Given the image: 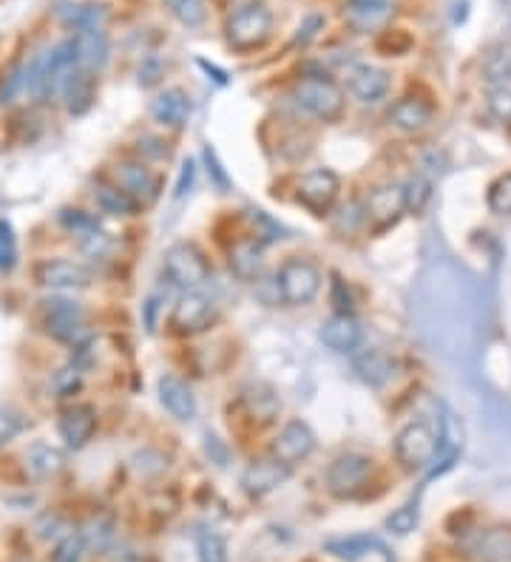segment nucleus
I'll use <instances>...</instances> for the list:
<instances>
[{"instance_id": "nucleus-13", "label": "nucleus", "mask_w": 511, "mask_h": 562, "mask_svg": "<svg viewBox=\"0 0 511 562\" xmlns=\"http://www.w3.org/2000/svg\"><path fill=\"white\" fill-rule=\"evenodd\" d=\"M318 338H321V344L327 350L338 352V355H353L361 347L364 333H361L358 321L350 313H335V316H330L321 324Z\"/></svg>"}, {"instance_id": "nucleus-5", "label": "nucleus", "mask_w": 511, "mask_h": 562, "mask_svg": "<svg viewBox=\"0 0 511 562\" xmlns=\"http://www.w3.org/2000/svg\"><path fill=\"white\" fill-rule=\"evenodd\" d=\"M279 296L293 307H307L321 293V270L310 259H287L279 267Z\"/></svg>"}, {"instance_id": "nucleus-3", "label": "nucleus", "mask_w": 511, "mask_h": 562, "mask_svg": "<svg viewBox=\"0 0 511 562\" xmlns=\"http://www.w3.org/2000/svg\"><path fill=\"white\" fill-rule=\"evenodd\" d=\"M438 452H441V440H438V432L429 421L406 423L395 438V457L406 472L426 469L429 463H435Z\"/></svg>"}, {"instance_id": "nucleus-7", "label": "nucleus", "mask_w": 511, "mask_h": 562, "mask_svg": "<svg viewBox=\"0 0 511 562\" xmlns=\"http://www.w3.org/2000/svg\"><path fill=\"white\" fill-rule=\"evenodd\" d=\"M40 316H43L46 333L52 335L54 341H63V344H77L80 335H83V327H86L83 307L77 301L60 299V296L43 301Z\"/></svg>"}, {"instance_id": "nucleus-14", "label": "nucleus", "mask_w": 511, "mask_h": 562, "mask_svg": "<svg viewBox=\"0 0 511 562\" xmlns=\"http://www.w3.org/2000/svg\"><path fill=\"white\" fill-rule=\"evenodd\" d=\"M211 321L213 301L208 296H202L199 290L182 293L174 304V313H171V324L177 327L179 333H202Z\"/></svg>"}, {"instance_id": "nucleus-10", "label": "nucleus", "mask_w": 511, "mask_h": 562, "mask_svg": "<svg viewBox=\"0 0 511 562\" xmlns=\"http://www.w3.org/2000/svg\"><path fill=\"white\" fill-rule=\"evenodd\" d=\"M35 281L54 293H69V290H86L91 284V273L83 264L69 259H43L35 264Z\"/></svg>"}, {"instance_id": "nucleus-17", "label": "nucleus", "mask_w": 511, "mask_h": 562, "mask_svg": "<svg viewBox=\"0 0 511 562\" xmlns=\"http://www.w3.org/2000/svg\"><path fill=\"white\" fill-rule=\"evenodd\" d=\"M347 88L361 103H378V100L387 97L389 71L370 66V63H355L347 71Z\"/></svg>"}, {"instance_id": "nucleus-40", "label": "nucleus", "mask_w": 511, "mask_h": 562, "mask_svg": "<svg viewBox=\"0 0 511 562\" xmlns=\"http://www.w3.org/2000/svg\"><path fill=\"white\" fill-rule=\"evenodd\" d=\"M489 208L500 216H511V174H503L500 179H494L489 196H486Z\"/></svg>"}, {"instance_id": "nucleus-19", "label": "nucleus", "mask_w": 511, "mask_h": 562, "mask_svg": "<svg viewBox=\"0 0 511 562\" xmlns=\"http://www.w3.org/2000/svg\"><path fill=\"white\" fill-rule=\"evenodd\" d=\"M191 111H194L191 97L182 88H165L151 103V117L162 128H182L191 120Z\"/></svg>"}, {"instance_id": "nucleus-15", "label": "nucleus", "mask_w": 511, "mask_h": 562, "mask_svg": "<svg viewBox=\"0 0 511 562\" xmlns=\"http://www.w3.org/2000/svg\"><path fill=\"white\" fill-rule=\"evenodd\" d=\"M71 49H74V63L80 71H97L106 69L108 57H111V43L103 29H91V32H77L71 37Z\"/></svg>"}, {"instance_id": "nucleus-2", "label": "nucleus", "mask_w": 511, "mask_h": 562, "mask_svg": "<svg viewBox=\"0 0 511 562\" xmlns=\"http://www.w3.org/2000/svg\"><path fill=\"white\" fill-rule=\"evenodd\" d=\"M273 35V15L265 3H245L228 18L225 37L236 52H253Z\"/></svg>"}, {"instance_id": "nucleus-24", "label": "nucleus", "mask_w": 511, "mask_h": 562, "mask_svg": "<svg viewBox=\"0 0 511 562\" xmlns=\"http://www.w3.org/2000/svg\"><path fill=\"white\" fill-rule=\"evenodd\" d=\"M265 256V245L253 236V239H239L236 245L230 247V270L239 276V279H256L259 270H262V259Z\"/></svg>"}, {"instance_id": "nucleus-20", "label": "nucleus", "mask_w": 511, "mask_h": 562, "mask_svg": "<svg viewBox=\"0 0 511 562\" xmlns=\"http://www.w3.org/2000/svg\"><path fill=\"white\" fill-rule=\"evenodd\" d=\"M287 477H290V469L270 457V460H256L247 466L245 475H242V486L250 497H265V494L276 492Z\"/></svg>"}, {"instance_id": "nucleus-22", "label": "nucleus", "mask_w": 511, "mask_h": 562, "mask_svg": "<svg viewBox=\"0 0 511 562\" xmlns=\"http://www.w3.org/2000/svg\"><path fill=\"white\" fill-rule=\"evenodd\" d=\"M389 123L401 131H423L432 123V106L418 97H401L395 106L389 108Z\"/></svg>"}, {"instance_id": "nucleus-27", "label": "nucleus", "mask_w": 511, "mask_h": 562, "mask_svg": "<svg viewBox=\"0 0 511 562\" xmlns=\"http://www.w3.org/2000/svg\"><path fill=\"white\" fill-rule=\"evenodd\" d=\"M26 463H29V472L40 480H46V477H54L60 469H63V452L60 449H54L49 443H35L29 452H26Z\"/></svg>"}, {"instance_id": "nucleus-16", "label": "nucleus", "mask_w": 511, "mask_h": 562, "mask_svg": "<svg viewBox=\"0 0 511 562\" xmlns=\"http://www.w3.org/2000/svg\"><path fill=\"white\" fill-rule=\"evenodd\" d=\"M94 429H97V412L89 404H74L69 406L60 421H57V432L60 440L69 446V449H83L91 438H94Z\"/></svg>"}, {"instance_id": "nucleus-42", "label": "nucleus", "mask_w": 511, "mask_h": 562, "mask_svg": "<svg viewBox=\"0 0 511 562\" xmlns=\"http://www.w3.org/2000/svg\"><path fill=\"white\" fill-rule=\"evenodd\" d=\"M486 106H489V114H492L497 123L511 125V88L509 86H494L492 91H489Z\"/></svg>"}, {"instance_id": "nucleus-25", "label": "nucleus", "mask_w": 511, "mask_h": 562, "mask_svg": "<svg viewBox=\"0 0 511 562\" xmlns=\"http://www.w3.org/2000/svg\"><path fill=\"white\" fill-rule=\"evenodd\" d=\"M63 100H66V108H69V114L74 117H83L91 106H94V100H97V80H94V74L89 71H74L69 80V86L63 91Z\"/></svg>"}, {"instance_id": "nucleus-33", "label": "nucleus", "mask_w": 511, "mask_h": 562, "mask_svg": "<svg viewBox=\"0 0 511 562\" xmlns=\"http://www.w3.org/2000/svg\"><path fill=\"white\" fill-rule=\"evenodd\" d=\"M196 554H199V562H228V543L216 531H199Z\"/></svg>"}, {"instance_id": "nucleus-44", "label": "nucleus", "mask_w": 511, "mask_h": 562, "mask_svg": "<svg viewBox=\"0 0 511 562\" xmlns=\"http://www.w3.org/2000/svg\"><path fill=\"white\" fill-rule=\"evenodd\" d=\"M35 531L43 537V540H63V537H69L71 531H69V526L57 517V514H43L40 520H37V526H35Z\"/></svg>"}, {"instance_id": "nucleus-11", "label": "nucleus", "mask_w": 511, "mask_h": 562, "mask_svg": "<svg viewBox=\"0 0 511 562\" xmlns=\"http://www.w3.org/2000/svg\"><path fill=\"white\" fill-rule=\"evenodd\" d=\"M406 211V188L404 185H378L372 188L364 202V219L375 230L392 228Z\"/></svg>"}, {"instance_id": "nucleus-43", "label": "nucleus", "mask_w": 511, "mask_h": 562, "mask_svg": "<svg viewBox=\"0 0 511 562\" xmlns=\"http://www.w3.org/2000/svg\"><path fill=\"white\" fill-rule=\"evenodd\" d=\"M83 554H86L83 537L80 534H69V537H63L60 543L54 545L52 562H83Z\"/></svg>"}, {"instance_id": "nucleus-46", "label": "nucleus", "mask_w": 511, "mask_h": 562, "mask_svg": "<svg viewBox=\"0 0 511 562\" xmlns=\"http://www.w3.org/2000/svg\"><path fill=\"white\" fill-rule=\"evenodd\" d=\"M80 387V369L77 367H69V369H60L57 372V378H54V389H57V395L60 398H69L74 389Z\"/></svg>"}, {"instance_id": "nucleus-30", "label": "nucleus", "mask_w": 511, "mask_h": 562, "mask_svg": "<svg viewBox=\"0 0 511 562\" xmlns=\"http://www.w3.org/2000/svg\"><path fill=\"white\" fill-rule=\"evenodd\" d=\"M80 537H83V543L91 551H108L111 543H114V523L108 517H103V514H97V517H91L89 523L83 526Z\"/></svg>"}, {"instance_id": "nucleus-37", "label": "nucleus", "mask_w": 511, "mask_h": 562, "mask_svg": "<svg viewBox=\"0 0 511 562\" xmlns=\"http://www.w3.org/2000/svg\"><path fill=\"white\" fill-rule=\"evenodd\" d=\"M26 91V66L15 63L12 69L0 77V106H9L18 100V94Z\"/></svg>"}, {"instance_id": "nucleus-48", "label": "nucleus", "mask_w": 511, "mask_h": 562, "mask_svg": "<svg viewBox=\"0 0 511 562\" xmlns=\"http://www.w3.org/2000/svg\"><path fill=\"white\" fill-rule=\"evenodd\" d=\"M194 174H196V165L194 159H185L182 162V171H179V182H177V199H182V196L191 191V185H194Z\"/></svg>"}, {"instance_id": "nucleus-26", "label": "nucleus", "mask_w": 511, "mask_h": 562, "mask_svg": "<svg viewBox=\"0 0 511 562\" xmlns=\"http://www.w3.org/2000/svg\"><path fill=\"white\" fill-rule=\"evenodd\" d=\"M330 554H335L338 560H361L364 554H370V551H381V554H387V548L381 540H375L370 534H358V537H347V540H330V543L324 545Z\"/></svg>"}, {"instance_id": "nucleus-34", "label": "nucleus", "mask_w": 511, "mask_h": 562, "mask_svg": "<svg viewBox=\"0 0 511 562\" xmlns=\"http://www.w3.org/2000/svg\"><path fill=\"white\" fill-rule=\"evenodd\" d=\"M165 3H168L171 15H174L182 26L196 29V26H202V23H205V15H208L205 0H165Z\"/></svg>"}, {"instance_id": "nucleus-29", "label": "nucleus", "mask_w": 511, "mask_h": 562, "mask_svg": "<svg viewBox=\"0 0 511 562\" xmlns=\"http://www.w3.org/2000/svg\"><path fill=\"white\" fill-rule=\"evenodd\" d=\"M483 77L492 86H509L511 83V43H500L486 54L483 60Z\"/></svg>"}, {"instance_id": "nucleus-36", "label": "nucleus", "mask_w": 511, "mask_h": 562, "mask_svg": "<svg viewBox=\"0 0 511 562\" xmlns=\"http://www.w3.org/2000/svg\"><path fill=\"white\" fill-rule=\"evenodd\" d=\"M480 557L486 562H503L511 557V534L509 531H489L480 540Z\"/></svg>"}, {"instance_id": "nucleus-21", "label": "nucleus", "mask_w": 511, "mask_h": 562, "mask_svg": "<svg viewBox=\"0 0 511 562\" xmlns=\"http://www.w3.org/2000/svg\"><path fill=\"white\" fill-rule=\"evenodd\" d=\"M355 372L364 384L370 387H384L389 378L395 375V361L384 350H364L355 355Z\"/></svg>"}, {"instance_id": "nucleus-35", "label": "nucleus", "mask_w": 511, "mask_h": 562, "mask_svg": "<svg viewBox=\"0 0 511 562\" xmlns=\"http://www.w3.org/2000/svg\"><path fill=\"white\" fill-rule=\"evenodd\" d=\"M247 406H250V415L259 418V423H273V418L279 415V398L270 392V389H256L253 395H245Z\"/></svg>"}, {"instance_id": "nucleus-45", "label": "nucleus", "mask_w": 511, "mask_h": 562, "mask_svg": "<svg viewBox=\"0 0 511 562\" xmlns=\"http://www.w3.org/2000/svg\"><path fill=\"white\" fill-rule=\"evenodd\" d=\"M426 199H429V182L415 179V182L406 185V211L418 213L426 205Z\"/></svg>"}, {"instance_id": "nucleus-23", "label": "nucleus", "mask_w": 511, "mask_h": 562, "mask_svg": "<svg viewBox=\"0 0 511 562\" xmlns=\"http://www.w3.org/2000/svg\"><path fill=\"white\" fill-rule=\"evenodd\" d=\"M60 20L77 32H91V29H103L108 20V6L106 3H71V6H63L60 9Z\"/></svg>"}, {"instance_id": "nucleus-9", "label": "nucleus", "mask_w": 511, "mask_h": 562, "mask_svg": "<svg viewBox=\"0 0 511 562\" xmlns=\"http://www.w3.org/2000/svg\"><path fill=\"white\" fill-rule=\"evenodd\" d=\"M111 176H114V185L131 196L137 205H151L159 199V176L145 168L142 162H131V159H123L111 168Z\"/></svg>"}, {"instance_id": "nucleus-12", "label": "nucleus", "mask_w": 511, "mask_h": 562, "mask_svg": "<svg viewBox=\"0 0 511 562\" xmlns=\"http://www.w3.org/2000/svg\"><path fill=\"white\" fill-rule=\"evenodd\" d=\"M338 191H341V179L333 171H327V168H318V171H310V174L301 176L299 202L310 213L324 216L335 205Z\"/></svg>"}, {"instance_id": "nucleus-38", "label": "nucleus", "mask_w": 511, "mask_h": 562, "mask_svg": "<svg viewBox=\"0 0 511 562\" xmlns=\"http://www.w3.org/2000/svg\"><path fill=\"white\" fill-rule=\"evenodd\" d=\"M18 262V236L9 219H0V270H12Z\"/></svg>"}, {"instance_id": "nucleus-31", "label": "nucleus", "mask_w": 511, "mask_h": 562, "mask_svg": "<svg viewBox=\"0 0 511 562\" xmlns=\"http://www.w3.org/2000/svg\"><path fill=\"white\" fill-rule=\"evenodd\" d=\"M60 225L69 230L71 236H77V239H89V236L103 233L97 216L80 211V208H66V211H60Z\"/></svg>"}, {"instance_id": "nucleus-6", "label": "nucleus", "mask_w": 511, "mask_h": 562, "mask_svg": "<svg viewBox=\"0 0 511 562\" xmlns=\"http://www.w3.org/2000/svg\"><path fill=\"white\" fill-rule=\"evenodd\" d=\"M372 475V457L361 455V452H344L330 463L327 469V489L333 497H355L367 486Z\"/></svg>"}, {"instance_id": "nucleus-18", "label": "nucleus", "mask_w": 511, "mask_h": 562, "mask_svg": "<svg viewBox=\"0 0 511 562\" xmlns=\"http://www.w3.org/2000/svg\"><path fill=\"white\" fill-rule=\"evenodd\" d=\"M157 392H159V404L165 406L171 412V418L188 423L196 418V398L191 387L177 378V375H162L157 381Z\"/></svg>"}, {"instance_id": "nucleus-39", "label": "nucleus", "mask_w": 511, "mask_h": 562, "mask_svg": "<svg viewBox=\"0 0 511 562\" xmlns=\"http://www.w3.org/2000/svg\"><path fill=\"white\" fill-rule=\"evenodd\" d=\"M389 3H392V0H347V12H350V18L372 23V20L387 15Z\"/></svg>"}, {"instance_id": "nucleus-1", "label": "nucleus", "mask_w": 511, "mask_h": 562, "mask_svg": "<svg viewBox=\"0 0 511 562\" xmlns=\"http://www.w3.org/2000/svg\"><path fill=\"white\" fill-rule=\"evenodd\" d=\"M293 97L310 117H316L321 123H335L347 106L344 88L327 74H304L293 88Z\"/></svg>"}, {"instance_id": "nucleus-4", "label": "nucleus", "mask_w": 511, "mask_h": 562, "mask_svg": "<svg viewBox=\"0 0 511 562\" xmlns=\"http://www.w3.org/2000/svg\"><path fill=\"white\" fill-rule=\"evenodd\" d=\"M162 273L165 279L171 281L179 290H199L202 284H208L211 279V267L205 262V256L188 242L171 245L162 256Z\"/></svg>"}, {"instance_id": "nucleus-32", "label": "nucleus", "mask_w": 511, "mask_h": 562, "mask_svg": "<svg viewBox=\"0 0 511 562\" xmlns=\"http://www.w3.org/2000/svg\"><path fill=\"white\" fill-rule=\"evenodd\" d=\"M418 520H421V503H418V497H412V500H406L404 506H398V509L389 514L387 528L392 534L404 537L409 531H415Z\"/></svg>"}, {"instance_id": "nucleus-28", "label": "nucleus", "mask_w": 511, "mask_h": 562, "mask_svg": "<svg viewBox=\"0 0 511 562\" xmlns=\"http://www.w3.org/2000/svg\"><path fill=\"white\" fill-rule=\"evenodd\" d=\"M94 199H97L100 211L111 213V216H131V213H137V208H140L125 191H120L117 185H106V182H100L94 188Z\"/></svg>"}, {"instance_id": "nucleus-41", "label": "nucleus", "mask_w": 511, "mask_h": 562, "mask_svg": "<svg viewBox=\"0 0 511 562\" xmlns=\"http://www.w3.org/2000/svg\"><path fill=\"white\" fill-rule=\"evenodd\" d=\"M23 429H26V418L20 415L18 409H12V406H0V449H3L6 443H12V440L18 438Z\"/></svg>"}, {"instance_id": "nucleus-49", "label": "nucleus", "mask_w": 511, "mask_h": 562, "mask_svg": "<svg viewBox=\"0 0 511 562\" xmlns=\"http://www.w3.org/2000/svg\"><path fill=\"white\" fill-rule=\"evenodd\" d=\"M205 159H208V165H211V168H213V176H216V185H219V188H228V185H230L228 174H225V171H222V165L216 162V154H213L211 148H205ZM211 168H208V171H211Z\"/></svg>"}, {"instance_id": "nucleus-47", "label": "nucleus", "mask_w": 511, "mask_h": 562, "mask_svg": "<svg viewBox=\"0 0 511 562\" xmlns=\"http://www.w3.org/2000/svg\"><path fill=\"white\" fill-rule=\"evenodd\" d=\"M321 29H324V18H321V15H307V18L301 20L299 32H296V40H293V43H296V46H307Z\"/></svg>"}, {"instance_id": "nucleus-8", "label": "nucleus", "mask_w": 511, "mask_h": 562, "mask_svg": "<svg viewBox=\"0 0 511 562\" xmlns=\"http://www.w3.org/2000/svg\"><path fill=\"white\" fill-rule=\"evenodd\" d=\"M316 452V432L304 421H290L270 443V457L293 469Z\"/></svg>"}]
</instances>
